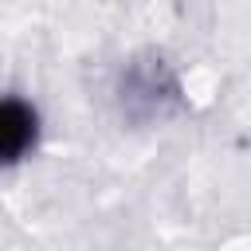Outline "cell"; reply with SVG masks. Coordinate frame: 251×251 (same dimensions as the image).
Returning a JSON list of instances; mask_svg holds the SVG:
<instances>
[{"mask_svg": "<svg viewBox=\"0 0 251 251\" xmlns=\"http://www.w3.org/2000/svg\"><path fill=\"white\" fill-rule=\"evenodd\" d=\"M35 141V110L20 98H0V165L24 157Z\"/></svg>", "mask_w": 251, "mask_h": 251, "instance_id": "6da1fadb", "label": "cell"}]
</instances>
